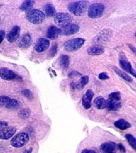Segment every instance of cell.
<instances>
[{
  "mask_svg": "<svg viewBox=\"0 0 136 153\" xmlns=\"http://www.w3.org/2000/svg\"><path fill=\"white\" fill-rule=\"evenodd\" d=\"M22 94L27 99L31 100L33 99V94L32 92L28 89H24L21 91Z\"/></svg>",
  "mask_w": 136,
  "mask_h": 153,
  "instance_id": "cell-29",
  "label": "cell"
},
{
  "mask_svg": "<svg viewBox=\"0 0 136 153\" xmlns=\"http://www.w3.org/2000/svg\"><path fill=\"white\" fill-rule=\"evenodd\" d=\"M35 1L32 0H27L23 2L20 6V9L22 11H30L31 10L34 5Z\"/></svg>",
  "mask_w": 136,
  "mask_h": 153,
  "instance_id": "cell-22",
  "label": "cell"
},
{
  "mask_svg": "<svg viewBox=\"0 0 136 153\" xmlns=\"http://www.w3.org/2000/svg\"><path fill=\"white\" fill-rule=\"evenodd\" d=\"M58 49V45L57 44H55L52 47L51 49L49 50V55L51 57H54L56 53H57Z\"/></svg>",
  "mask_w": 136,
  "mask_h": 153,
  "instance_id": "cell-32",
  "label": "cell"
},
{
  "mask_svg": "<svg viewBox=\"0 0 136 153\" xmlns=\"http://www.w3.org/2000/svg\"><path fill=\"white\" fill-rule=\"evenodd\" d=\"M0 20H1V18H0Z\"/></svg>",
  "mask_w": 136,
  "mask_h": 153,
  "instance_id": "cell-40",
  "label": "cell"
},
{
  "mask_svg": "<svg viewBox=\"0 0 136 153\" xmlns=\"http://www.w3.org/2000/svg\"><path fill=\"white\" fill-rule=\"evenodd\" d=\"M81 153H97L95 150L90 149H84L82 151Z\"/></svg>",
  "mask_w": 136,
  "mask_h": 153,
  "instance_id": "cell-37",
  "label": "cell"
},
{
  "mask_svg": "<svg viewBox=\"0 0 136 153\" xmlns=\"http://www.w3.org/2000/svg\"><path fill=\"white\" fill-rule=\"evenodd\" d=\"M113 69L114 71V72L121 78H122L123 79H124L126 82H132L133 81L132 78L131 76H129L128 75H127L126 73L123 71H121L119 68H116V66L113 67Z\"/></svg>",
  "mask_w": 136,
  "mask_h": 153,
  "instance_id": "cell-21",
  "label": "cell"
},
{
  "mask_svg": "<svg viewBox=\"0 0 136 153\" xmlns=\"http://www.w3.org/2000/svg\"><path fill=\"white\" fill-rule=\"evenodd\" d=\"M88 81H89V77L87 76H82L80 79V87L83 88V86H85L88 82Z\"/></svg>",
  "mask_w": 136,
  "mask_h": 153,
  "instance_id": "cell-31",
  "label": "cell"
},
{
  "mask_svg": "<svg viewBox=\"0 0 136 153\" xmlns=\"http://www.w3.org/2000/svg\"><path fill=\"white\" fill-rule=\"evenodd\" d=\"M104 52V49L103 47L99 45H93L87 49V53L88 55H93V56L102 55V53H103Z\"/></svg>",
  "mask_w": 136,
  "mask_h": 153,
  "instance_id": "cell-18",
  "label": "cell"
},
{
  "mask_svg": "<svg viewBox=\"0 0 136 153\" xmlns=\"http://www.w3.org/2000/svg\"><path fill=\"white\" fill-rule=\"evenodd\" d=\"M80 27L76 24H69L61 28V34L65 35H71L78 32Z\"/></svg>",
  "mask_w": 136,
  "mask_h": 153,
  "instance_id": "cell-14",
  "label": "cell"
},
{
  "mask_svg": "<svg viewBox=\"0 0 136 153\" xmlns=\"http://www.w3.org/2000/svg\"><path fill=\"white\" fill-rule=\"evenodd\" d=\"M27 19L34 25H38L43 22L45 16L43 11L38 9H31L27 11Z\"/></svg>",
  "mask_w": 136,
  "mask_h": 153,
  "instance_id": "cell-2",
  "label": "cell"
},
{
  "mask_svg": "<svg viewBox=\"0 0 136 153\" xmlns=\"http://www.w3.org/2000/svg\"><path fill=\"white\" fill-rule=\"evenodd\" d=\"M44 11L47 16H55L56 9L54 5L52 4H47L44 6Z\"/></svg>",
  "mask_w": 136,
  "mask_h": 153,
  "instance_id": "cell-23",
  "label": "cell"
},
{
  "mask_svg": "<svg viewBox=\"0 0 136 153\" xmlns=\"http://www.w3.org/2000/svg\"><path fill=\"white\" fill-rule=\"evenodd\" d=\"M61 34V28L57 27L54 26H51L47 30V37L50 39L57 38L59 35Z\"/></svg>",
  "mask_w": 136,
  "mask_h": 153,
  "instance_id": "cell-16",
  "label": "cell"
},
{
  "mask_svg": "<svg viewBox=\"0 0 136 153\" xmlns=\"http://www.w3.org/2000/svg\"><path fill=\"white\" fill-rule=\"evenodd\" d=\"M88 3L86 1H78L71 2L68 6V9L73 14L76 16H82L87 9Z\"/></svg>",
  "mask_w": 136,
  "mask_h": 153,
  "instance_id": "cell-1",
  "label": "cell"
},
{
  "mask_svg": "<svg viewBox=\"0 0 136 153\" xmlns=\"http://www.w3.org/2000/svg\"><path fill=\"white\" fill-rule=\"evenodd\" d=\"M70 59L67 55H62L60 58V63L61 66L64 69H67L69 65Z\"/></svg>",
  "mask_w": 136,
  "mask_h": 153,
  "instance_id": "cell-24",
  "label": "cell"
},
{
  "mask_svg": "<svg viewBox=\"0 0 136 153\" xmlns=\"http://www.w3.org/2000/svg\"><path fill=\"white\" fill-rule=\"evenodd\" d=\"M114 126L120 130L124 131L129 128L131 126V125L128 121L125 120L120 119L114 123Z\"/></svg>",
  "mask_w": 136,
  "mask_h": 153,
  "instance_id": "cell-20",
  "label": "cell"
},
{
  "mask_svg": "<svg viewBox=\"0 0 136 153\" xmlns=\"http://www.w3.org/2000/svg\"><path fill=\"white\" fill-rule=\"evenodd\" d=\"M5 36V32L4 30L0 31V44L2 42Z\"/></svg>",
  "mask_w": 136,
  "mask_h": 153,
  "instance_id": "cell-36",
  "label": "cell"
},
{
  "mask_svg": "<svg viewBox=\"0 0 136 153\" xmlns=\"http://www.w3.org/2000/svg\"><path fill=\"white\" fill-rule=\"evenodd\" d=\"M119 61H120V66H121V68L124 71L129 73L132 76H135L136 78V71L133 69V68H132L131 65V62L126 59L125 55L122 53L120 54Z\"/></svg>",
  "mask_w": 136,
  "mask_h": 153,
  "instance_id": "cell-7",
  "label": "cell"
},
{
  "mask_svg": "<svg viewBox=\"0 0 136 153\" xmlns=\"http://www.w3.org/2000/svg\"><path fill=\"white\" fill-rule=\"evenodd\" d=\"M99 78L102 79V80H104V79H109V76L107 75V74L105 72L101 73L99 75Z\"/></svg>",
  "mask_w": 136,
  "mask_h": 153,
  "instance_id": "cell-34",
  "label": "cell"
},
{
  "mask_svg": "<svg viewBox=\"0 0 136 153\" xmlns=\"http://www.w3.org/2000/svg\"><path fill=\"white\" fill-rule=\"evenodd\" d=\"M135 36H136V33H135Z\"/></svg>",
  "mask_w": 136,
  "mask_h": 153,
  "instance_id": "cell-39",
  "label": "cell"
},
{
  "mask_svg": "<svg viewBox=\"0 0 136 153\" xmlns=\"http://www.w3.org/2000/svg\"><path fill=\"white\" fill-rule=\"evenodd\" d=\"M0 76L6 81H11L16 77V74L13 71L6 68H2L0 69Z\"/></svg>",
  "mask_w": 136,
  "mask_h": 153,
  "instance_id": "cell-12",
  "label": "cell"
},
{
  "mask_svg": "<svg viewBox=\"0 0 136 153\" xmlns=\"http://www.w3.org/2000/svg\"><path fill=\"white\" fill-rule=\"evenodd\" d=\"M125 138L129 143L132 148L136 152V138L133 137L131 134H126L125 135Z\"/></svg>",
  "mask_w": 136,
  "mask_h": 153,
  "instance_id": "cell-25",
  "label": "cell"
},
{
  "mask_svg": "<svg viewBox=\"0 0 136 153\" xmlns=\"http://www.w3.org/2000/svg\"><path fill=\"white\" fill-rule=\"evenodd\" d=\"M30 114V111H28V109H23L19 112L18 115L21 118H22L23 119H26L29 117Z\"/></svg>",
  "mask_w": 136,
  "mask_h": 153,
  "instance_id": "cell-28",
  "label": "cell"
},
{
  "mask_svg": "<svg viewBox=\"0 0 136 153\" xmlns=\"http://www.w3.org/2000/svg\"><path fill=\"white\" fill-rule=\"evenodd\" d=\"M128 47L131 49V51L133 52V53L136 56V48L132 44H128Z\"/></svg>",
  "mask_w": 136,
  "mask_h": 153,
  "instance_id": "cell-38",
  "label": "cell"
},
{
  "mask_svg": "<svg viewBox=\"0 0 136 153\" xmlns=\"http://www.w3.org/2000/svg\"><path fill=\"white\" fill-rule=\"evenodd\" d=\"M30 138L26 133H20L16 135L11 140V145L15 148H21L28 142Z\"/></svg>",
  "mask_w": 136,
  "mask_h": 153,
  "instance_id": "cell-6",
  "label": "cell"
},
{
  "mask_svg": "<svg viewBox=\"0 0 136 153\" xmlns=\"http://www.w3.org/2000/svg\"><path fill=\"white\" fill-rule=\"evenodd\" d=\"M21 29L18 26H16L11 29V31L7 33L6 38L10 43H13L16 41L19 38L20 35Z\"/></svg>",
  "mask_w": 136,
  "mask_h": 153,
  "instance_id": "cell-15",
  "label": "cell"
},
{
  "mask_svg": "<svg viewBox=\"0 0 136 153\" xmlns=\"http://www.w3.org/2000/svg\"><path fill=\"white\" fill-rule=\"evenodd\" d=\"M33 40L30 34L26 33L22 36L18 40V45L22 49L28 48L32 44Z\"/></svg>",
  "mask_w": 136,
  "mask_h": 153,
  "instance_id": "cell-8",
  "label": "cell"
},
{
  "mask_svg": "<svg viewBox=\"0 0 136 153\" xmlns=\"http://www.w3.org/2000/svg\"></svg>",
  "mask_w": 136,
  "mask_h": 153,
  "instance_id": "cell-41",
  "label": "cell"
},
{
  "mask_svg": "<svg viewBox=\"0 0 136 153\" xmlns=\"http://www.w3.org/2000/svg\"><path fill=\"white\" fill-rule=\"evenodd\" d=\"M50 45V42L47 39L40 38L36 43L34 49L38 52H43L48 49Z\"/></svg>",
  "mask_w": 136,
  "mask_h": 153,
  "instance_id": "cell-9",
  "label": "cell"
},
{
  "mask_svg": "<svg viewBox=\"0 0 136 153\" xmlns=\"http://www.w3.org/2000/svg\"><path fill=\"white\" fill-rule=\"evenodd\" d=\"M100 150L102 153H116L117 145L113 142L104 143L100 146Z\"/></svg>",
  "mask_w": 136,
  "mask_h": 153,
  "instance_id": "cell-11",
  "label": "cell"
},
{
  "mask_svg": "<svg viewBox=\"0 0 136 153\" xmlns=\"http://www.w3.org/2000/svg\"><path fill=\"white\" fill-rule=\"evenodd\" d=\"M94 94L92 90L88 89L82 98V105L85 109H89L91 106V100Z\"/></svg>",
  "mask_w": 136,
  "mask_h": 153,
  "instance_id": "cell-10",
  "label": "cell"
},
{
  "mask_svg": "<svg viewBox=\"0 0 136 153\" xmlns=\"http://www.w3.org/2000/svg\"><path fill=\"white\" fill-rule=\"evenodd\" d=\"M105 6L100 3H95L90 6L88 9V16L91 18H98L103 16Z\"/></svg>",
  "mask_w": 136,
  "mask_h": 153,
  "instance_id": "cell-3",
  "label": "cell"
},
{
  "mask_svg": "<svg viewBox=\"0 0 136 153\" xmlns=\"http://www.w3.org/2000/svg\"><path fill=\"white\" fill-rule=\"evenodd\" d=\"M95 107L98 109H102L107 107V100L102 97H99L94 100Z\"/></svg>",
  "mask_w": 136,
  "mask_h": 153,
  "instance_id": "cell-19",
  "label": "cell"
},
{
  "mask_svg": "<svg viewBox=\"0 0 136 153\" xmlns=\"http://www.w3.org/2000/svg\"><path fill=\"white\" fill-rule=\"evenodd\" d=\"M8 126V124L7 122L4 121H0V131L5 129Z\"/></svg>",
  "mask_w": 136,
  "mask_h": 153,
  "instance_id": "cell-35",
  "label": "cell"
},
{
  "mask_svg": "<svg viewBox=\"0 0 136 153\" xmlns=\"http://www.w3.org/2000/svg\"><path fill=\"white\" fill-rule=\"evenodd\" d=\"M11 98L6 96L0 97V107H6L10 103Z\"/></svg>",
  "mask_w": 136,
  "mask_h": 153,
  "instance_id": "cell-27",
  "label": "cell"
},
{
  "mask_svg": "<svg viewBox=\"0 0 136 153\" xmlns=\"http://www.w3.org/2000/svg\"><path fill=\"white\" fill-rule=\"evenodd\" d=\"M85 42L83 38H74L67 41L64 44V48L68 52L76 51L80 49Z\"/></svg>",
  "mask_w": 136,
  "mask_h": 153,
  "instance_id": "cell-4",
  "label": "cell"
},
{
  "mask_svg": "<svg viewBox=\"0 0 136 153\" xmlns=\"http://www.w3.org/2000/svg\"><path fill=\"white\" fill-rule=\"evenodd\" d=\"M117 149L119 150L121 153H125L126 152L125 147L121 143L117 144Z\"/></svg>",
  "mask_w": 136,
  "mask_h": 153,
  "instance_id": "cell-33",
  "label": "cell"
},
{
  "mask_svg": "<svg viewBox=\"0 0 136 153\" xmlns=\"http://www.w3.org/2000/svg\"><path fill=\"white\" fill-rule=\"evenodd\" d=\"M16 127L10 126L8 128H5L1 131H0V139L7 140L10 138L14 136L16 132Z\"/></svg>",
  "mask_w": 136,
  "mask_h": 153,
  "instance_id": "cell-13",
  "label": "cell"
},
{
  "mask_svg": "<svg viewBox=\"0 0 136 153\" xmlns=\"http://www.w3.org/2000/svg\"><path fill=\"white\" fill-rule=\"evenodd\" d=\"M54 20L57 26L64 27L71 24L72 21V16L68 13H59L55 14Z\"/></svg>",
  "mask_w": 136,
  "mask_h": 153,
  "instance_id": "cell-5",
  "label": "cell"
},
{
  "mask_svg": "<svg viewBox=\"0 0 136 153\" xmlns=\"http://www.w3.org/2000/svg\"><path fill=\"white\" fill-rule=\"evenodd\" d=\"M121 107V103L119 100L108 99L107 100V107L109 111H116L120 109Z\"/></svg>",
  "mask_w": 136,
  "mask_h": 153,
  "instance_id": "cell-17",
  "label": "cell"
},
{
  "mask_svg": "<svg viewBox=\"0 0 136 153\" xmlns=\"http://www.w3.org/2000/svg\"><path fill=\"white\" fill-rule=\"evenodd\" d=\"M109 98L120 101V99H121V95H120V93H119V92L111 93L109 94Z\"/></svg>",
  "mask_w": 136,
  "mask_h": 153,
  "instance_id": "cell-30",
  "label": "cell"
},
{
  "mask_svg": "<svg viewBox=\"0 0 136 153\" xmlns=\"http://www.w3.org/2000/svg\"><path fill=\"white\" fill-rule=\"evenodd\" d=\"M21 105V102L16 99H11L10 103L6 107L7 108L9 109H16Z\"/></svg>",
  "mask_w": 136,
  "mask_h": 153,
  "instance_id": "cell-26",
  "label": "cell"
}]
</instances>
